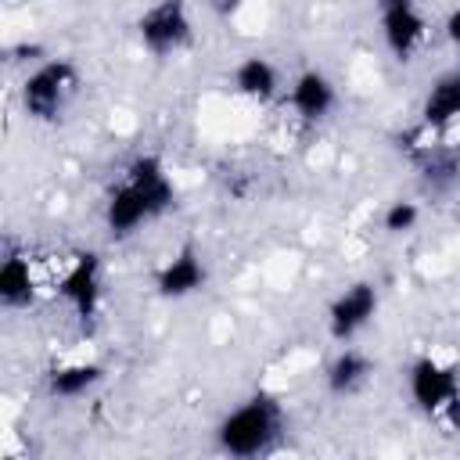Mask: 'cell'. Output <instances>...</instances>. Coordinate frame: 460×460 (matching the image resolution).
Returning a JSON list of instances; mask_svg holds the SVG:
<instances>
[{"instance_id": "obj_1", "label": "cell", "mask_w": 460, "mask_h": 460, "mask_svg": "<svg viewBox=\"0 0 460 460\" xmlns=\"http://www.w3.org/2000/svg\"><path fill=\"white\" fill-rule=\"evenodd\" d=\"M172 183L165 176V165L155 158V155H140L129 169H126V180L108 194V205H104V223L115 237H126L133 234L140 223L162 216L169 205H172Z\"/></svg>"}, {"instance_id": "obj_2", "label": "cell", "mask_w": 460, "mask_h": 460, "mask_svg": "<svg viewBox=\"0 0 460 460\" xmlns=\"http://www.w3.org/2000/svg\"><path fill=\"white\" fill-rule=\"evenodd\" d=\"M280 424H284L280 402L259 392L219 420L216 438H219V449L230 456H259L280 438Z\"/></svg>"}, {"instance_id": "obj_3", "label": "cell", "mask_w": 460, "mask_h": 460, "mask_svg": "<svg viewBox=\"0 0 460 460\" xmlns=\"http://www.w3.org/2000/svg\"><path fill=\"white\" fill-rule=\"evenodd\" d=\"M72 90H75V68L68 61L54 58V61H43L36 72L25 75V83H22V104H25V111L32 119L54 122L61 115L65 101L72 97Z\"/></svg>"}, {"instance_id": "obj_4", "label": "cell", "mask_w": 460, "mask_h": 460, "mask_svg": "<svg viewBox=\"0 0 460 460\" xmlns=\"http://www.w3.org/2000/svg\"><path fill=\"white\" fill-rule=\"evenodd\" d=\"M137 32H140V43L165 58V54H176L180 47L190 43V14H187V4L183 0H158L151 4L140 22H137Z\"/></svg>"}, {"instance_id": "obj_5", "label": "cell", "mask_w": 460, "mask_h": 460, "mask_svg": "<svg viewBox=\"0 0 460 460\" xmlns=\"http://www.w3.org/2000/svg\"><path fill=\"white\" fill-rule=\"evenodd\" d=\"M377 313V288L367 280H356L352 288H345L331 309H327V327L334 341H349L356 331H363Z\"/></svg>"}, {"instance_id": "obj_6", "label": "cell", "mask_w": 460, "mask_h": 460, "mask_svg": "<svg viewBox=\"0 0 460 460\" xmlns=\"http://www.w3.org/2000/svg\"><path fill=\"white\" fill-rule=\"evenodd\" d=\"M456 392H460V374L453 367H446V363H438L431 356H424V359H417L410 367V399L420 410L438 413V410H446V402Z\"/></svg>"}, {"instance_id": "obj_7", "label": "cell", "mask_w": 460, "mask_h": 460, "mask_svg": "<svg viewBox=\"0 0 460 460\" xmlns=\"http://www.w3.org/2000/svg\"><path fill=\"white\" fill-rule=\"evenodd\" d=\"M381 32L388 50L399 61H406L424 40V14L413 0H381Z\"/></svg>"}, {"instance_id": "obj_8", "label": "cell", "mask_w": 460, "mask_h": 460, "mask_svg": "<svg viewBox=\"0 0 460 460\" xmlns=\"http://www.w3.org/2000/svg\"><path fill=\"white\" fill-rule=\"evenodd\" d=\"M58 291H61L65 302H72V309L83 320H90L97 313V302H101V262H97V255H90V252L79 255L72 262V270L61 277Z\"/></svg>"}, {"instance_id": "obj_9", "label": "cell", "mask_w": 460, "mask_h": 460, "mask_svg": "<svg viewBox=\"0 0 460 460\" xmlns=\"http://www.w3.org/2000/svg\"><path fill=\"white\" fill-rule=\"evenodd\" d=\"M205 262L194 248H180L162 270H158V291L165 298H187L198 288H205Z\"/></svg>"}, {"instance_id": "obj_10", "label": "cell", "mask_w": 460, "mask_h": 460, "mask_svg": "<svg viewBox=\"0 0 460 460\" xmlns=\"http://www.w3.org/2000/svg\"><path fill=\"white\" fill-rule=\"evenodd\" d=\"M291 104H295V111H298L302 119L316 122V119H323V115L334 108V83H331L323 72L309 68V72H302V75L295 79V86H291Z\"/></svg>"}, {"instance_id": "obj_11", "label": "cell", "mask_w": 460, "mask_h": 460, "mask_svg": "<svg viewBox=\"0 0 460 460\" xmlns=\"http://www.w3.org/2000/svg\"><path fill=\"white\" fill-rule=\"evenodd\" d=\"M420 119L428 129H442L453 119H460V72H446L442 79H435V86L424 97Z\"/></svg>"}, {"instance_id": "obj_12", "label": "cell", "mask_w": 460, "mask_h": 460, "mask_svg": "<svg viewBox=\"0 0 460 460\" xmlns=\"http://www.w3.org/2000/svg\"><path fill=\"white\" fill-rule=\"evenodd\" d=\"M370 374H374L370 356L367 352H356V349H345L327 367V388L334 395H352V392H359L370 381Z\"/></svg>"}, {"instance_id": "obj_13", "label": "cell", "mask_w": 460, "mask_h": 460, "mask_svg": "<svg viewBox=\"0 0 460 460\" xmlns=\"http://www.w3.org/2000/svg\"><path fill=\"white\" fill-rule=\"evenodd\" d=\"M32 298H36V288H32L29 259L25 255H7L0 262V302L7 309H25Z\"/></svg>"}, {"instance_id": "obj_14", "label": "cell", "mask_w": 460, "mask_h": 460, "mask_svg": "<svg viewBox=\"0 0 460 460\" xmlns=\"http://www.w3.org/2000/svg\"><path fill=\"white\" fill-rule=\"evenodd\" d=\"M101 377H104V367H101V363H68V367L50 370L47 388H50V395H58V399H79V395H86L93 385H101Z\"/></svg>"}, {"instance_id": "obj_15", "label": "cell", "mask_w": 460, "mask_h": 460, "mask_svg": "<svg viewBox=\"0 0 460 460\" xmlns=\"http://www.w3.org/2000/svg\"><path fill=\"white\" fill-rule=\"evenodd\" d=\"M234 86H237V93H244L252 101H270L277 93V68L266 58L252 54L234 68Z\"/></svg>"}, {"instance_id": "obj_16", "label": "cell", "mask_w": 460, "mask_h": 460, "mask_svg": "<svg viewBox=\"0 0 460 460\" xmlns=\"http://www.w3.org/2000/svg\"><path fill=\"white\" fill-rule=\"evenodd\" d=\"M420 219V208L413 201H392L388 212H385V230L388 234H402V230H413Z\"/></svg>"}, {"instance_id": "obj_17", "label": "cell", "mask_w": 460, "mask_h": 460, "mask_svg": "<svg viewBox=\"0 0 460 460\" xmlns=\"http://www.w3.org/2000/svg\"><path fill=\"white\" fill-rule=\"evenodd\" d=\"M446 36H449V43L460 50V7H456L449 18H446Z\"/></svg>"}, {"instance_id": "obj_18", "label": "cell", "mask_w": 460, "mask_h": 460, "mask_svg": "<svg viewBox=\"0 0 460 460\" xmlns=\"http://www.w3.org/2000/svg\"><path fill=\"white\" fill-rule=\"evenodd\" d=\"M442 413H446V420L453 424V431H460V392H456V395L446 402V410H442Z\"/></svg>"}, {"instance_id": "obj_19", "label": "cell", "mask_w": 460, "mask_h": 460, "mask_svg": "<svg viewBox=\"0 0 460 460\" xmlns=\"http://www.w3.org/2000/svg\"><path fill=\"white\" fill-rule=\"evenodd\" d=\"M241 4H244V0H208V7H212L216 14H234V11H241Z\"/></svg>"}]
</instances>
